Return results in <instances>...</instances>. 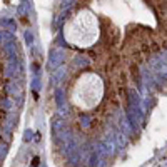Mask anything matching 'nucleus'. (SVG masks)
<instances>
[{"mask_svg":"<svg viewBox=\"0 0 167 167\" xmlns=\"http://www.w3.org/2000/svg\"><path fill=\"white\" fill-rule=\"evenodd\" d=\"M65 37L77 47H90L99 37V28L94 15L87 10L79 12L65 27Z\"/></svg>","mask_w":167,"mask_h":167,"instance_id":"1","label":"nucleus"},{"mask_svg":"<svg viewBox=\"0 0 167 167\" xmlns=\"http://www.w3.org/2000/svg\"><path fill=\"white\" fill-rule=\"evenodd\" d=\"M104 94V85L100 77L95 74H84L79 77L72 89V100L82 109H92L100 102Z\"/></svg>","mask_w":167,"mask_h":167,"instance_id":"2","label":"nucleus"}]
</instances>
